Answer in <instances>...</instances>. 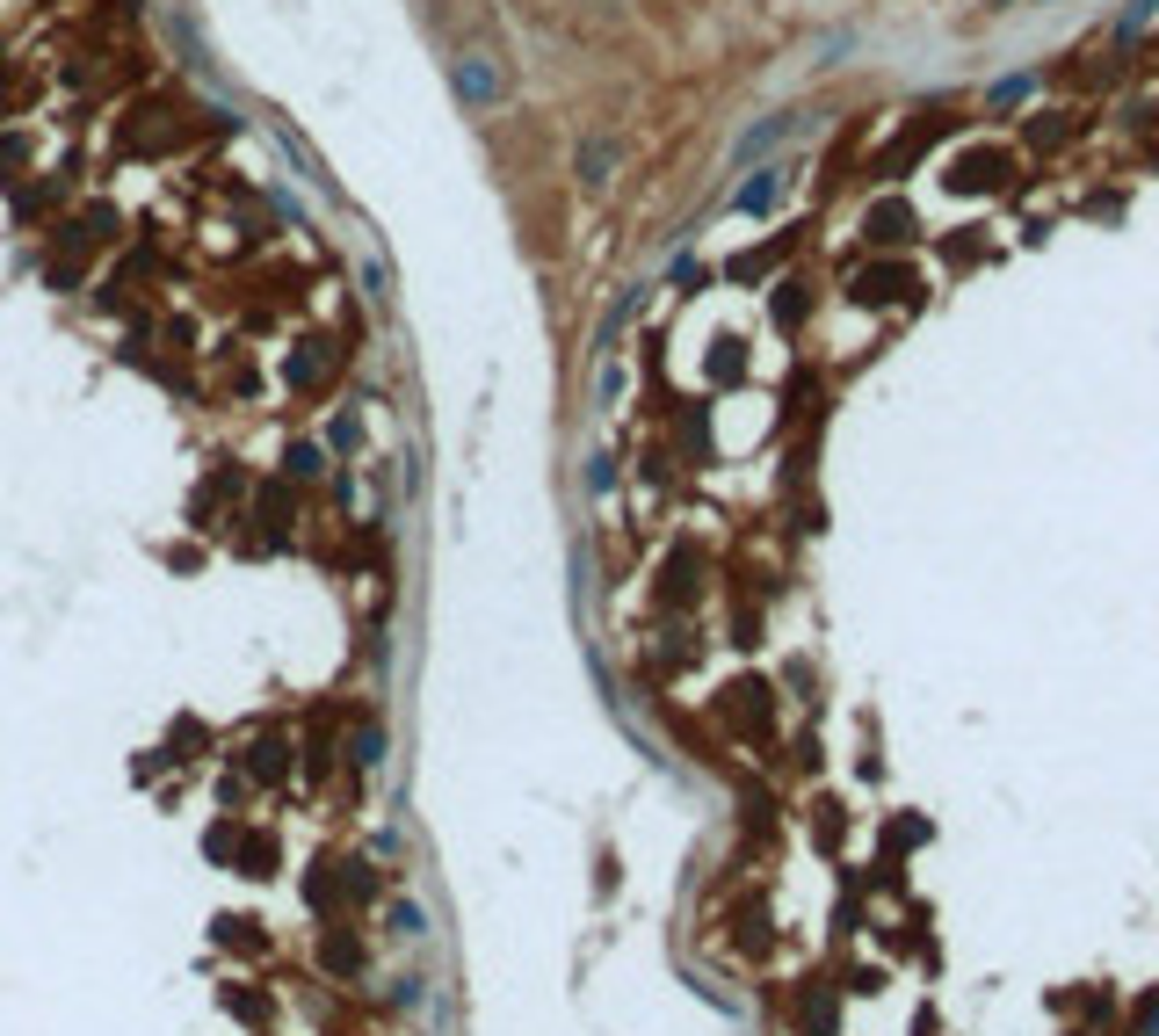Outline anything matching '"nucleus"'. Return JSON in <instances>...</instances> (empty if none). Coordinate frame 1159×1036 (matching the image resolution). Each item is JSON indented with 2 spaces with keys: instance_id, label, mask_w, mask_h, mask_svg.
I'll list each match as a JSON object with an SVG mask.
<instances>
[{
  "instance_id": "1",
  "label": "nucleus",
  "mask_w": 1159,
  "mask_h": 1036,
  "mask_svg": "<svg viewBox=\"0 0 1159 1036\" xmlns=\"http://www.w3.org/2000/svg\"><path fill=\"white\" fill-rule=\"evenodd\" d=\"M456 95L464 102H500V66L493 58H456Z\"/></svg>"
},
{
  "instance_id": "2",
  "label": "nucleus",
  "mask_w": 1159,
  "mask_h": 1036,
  "mask_svg": "<svg viewBox=\"0 0 1159 1036\" xmlns=\"http://www.w3.org/2000/svg\"><path fill=\"white\" fill-rule=\"evenodd\" d=\"M609 167H616V145H609V139L580 145V174H587V181H609Z\"/></svg>"
},
{
  "instance_id": "3",
  "label": "nucleus",
  "mask_w": 1159,
  "mask_h": 1036,
  "mask_svg": "<svg viewBox=\"0 0 1159 1036\" xmlns=\"http://www.w3.org/2000/svg\"><path fill=\"white\" fill-rule=\"evenodd\" d=\"M768 204H775V167H768V174H754V181L739 189V210H768Z\"/></svg>"
}]
</instances>
